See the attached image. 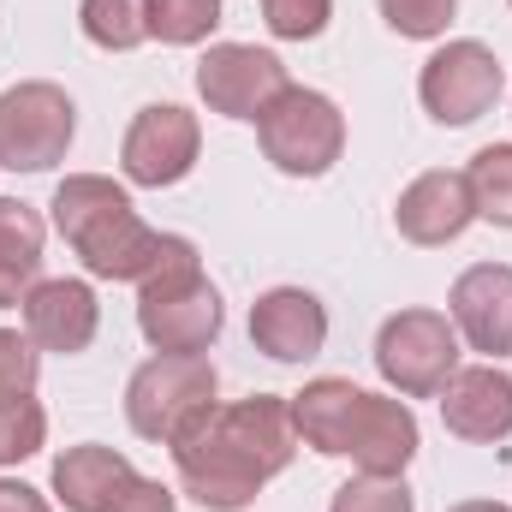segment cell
I'll use <instances>...</instances> for the list:
<instances>
[{
	"label": "cell",
	"mask_w": 512,
	"mask_h": 512,
	"mask_svg": "<svg viewBox=\"0 0 512 512\" xmlns=\"http://www.w3.org/2000/svg\"><path fill=\"white\" fill-rule=\"evenodd\" d=\"M292 453H298V429H292V399L280 393L209 405L173 441L179 489L209 512H245L262 495V483H274L292 465Z\"/></svg>",
	"instance_id": "6da1fadb"
},
{
	"label": "cell",
	"mask_w": 512,
	"mask_h": 512,
	"mask_svg": "<svg viewBox=\"0 0 512 512\" xmlns=\"http://www.w3.org/2000/svg\"><path fill=\"white\" fill-rule=\"evenodd\" d=\"M292 429L304 447L328 459H352L364 477H405L417 459V417L405 399L364 393L346 376H322L292 393Z\"/></svg>",
	"instance_id": "7a4b0ae2"
},
{
	"label": "cell",
	"mask_w": 512,
	"mask_h": 512,
	"mask_svg": "<svg viewBox=\"0 0 512 512\" xmlns=\"http://www.w3.org/2000/svg\"><path fill=\"white\" fill-rule=\"evenodd\" d=\"M54 227L60 239L78 251V262L96 280H149L167 256L185 251L179 233H155L143 227V215L131 209V197L102 179V173H66L54 185Z\"/></svg>",
	"instance_id": "3957f363"
},
{
	"label": "cell",
	"mask_w": 512,
	"mask_h": 512,
	"mask_svg": "<svg viewBox=\"0 0 512 512\" xmlns=\"http://www.w3.org/2000/svg\"><path fill=\"white\" fill-rule=\"evenodd\" d=\"M221 292L209 286L197 245L185 239V251L167 256L149 280H137V328L155 352H173V358H203L215 340H221Z\"/></svg>",
	"instance_id": "277c9868"
},
{
	"label": "cell",
	"mask_w": 512,
	"mask_h": 512,
	"mask_svg": "<svg viewBox=\"0 0 512 512\" xmlns=\"http://www.w3.org/2000/svg\"><path fill=\"white\" fill-rule=\"evenodd\" d=\"M215 364L209 358H173L155 352L149 364H137L126 382V423L143 441L173 447L209 405H215Z\"/></svg>",
	"instance_id": "5b68a950"
},
{
	"label": "cell",
	"mask_w": 512,
	"mask_h": 512,
	"mask_svg": "<svg viewBox=\"0 0 512 512\" xmlns=\"http://www.w3.org/2000/svg\"><path fill=\"white\" fill-rule=\"evenodd\" d=\"M256 143H262V155H268L280 173H292V179H322V173L340 161V149H346V120H340V108H334L322 90L286 84V90L268 102V114L256 120Z\"/></svg>",
	"instance_id": "8992f818"
},
{
	"label": "cell",
	"mask_w": 512,
	"mask_h": 512,
	"mask_svg": "<svg viewBox=\"0 0 512 512\" xmlns=\"http://www.w3.org/2000/svg\"><path fill=\"white\" fill-rule=\"evenodd\" d=\"M376 370L399 399H435L459 370V328L441 310H399L376 334Z\"/></svg>",
	"instance_id": "52a82bcc"
},
{
	"label": "cell",
	"mask_w": 512,
	"mask_h": 512,
	"mask_svg": "<svg viewBox=\"0 0 512 512\" xmlns=\"http://www.w3.org/2000/svg\"><path fill=\"white\" fill-rule=\"evenodd\" d=\"M78 131V108L60 84H12L0 90V167L12 173H48L54 161H66Z\"/></svg>",
	"instance_id": "ba28073f"
},
{
	"label": "cell",
	"mask_w": 512,
	"mask_h": 512,
	"mask_svg": "<svg viewBox=\"0 0 512 512\" xmlns=\"http://www.w3.org/2000/svg\"><path fill=\"white\" fill-rule=\"evenodd\" d=\"M501 90H507L501 60H495L483 42H471V36L435 48V54L423 60V78H417V96H423L429 120H441V126H471V120H483V114L501 102Z\"/></svg>",
	"instance_id": "9c48e42d"
},
{
	"label": "cell",
	"mask_w": 512,
	"mask_h": 512,
	"mask_svg": "<svg viewBox=\"0 0 512 512\" xmlns=\"http://www.w3.org/2000/svg\"><path fill=\"white\" fill-rule=\"evenodd\" d=\"M286 84H292L286 60L251 42H215L197 66V96L209 102V114H227V120H262Z\"/></svg>",
	"instance_id": "30bf717a"
},
{
	"label": "cell",
	"mask_w": 512,
	"mask_h": 512,
	"mask_svg": "<svg viewBox=\"0 0 512 512\" xmlns=\"http://www.w3.org/2000/svg\"><path fill=\"white\" fill-rule=\"evenodd\" d=\"M197 149H203V131H197V114H191V108H179V102H149V108L131 120L126 143H120V167H126L131 185L161 191V185H179V179L197 167Z\"/></svg>",
	"instance_id": "8fae6325"
},
{
	"label": "cell",
	"mask_w": 512,
	"mask_h": 512,
	"mask_svg": "<svg viewBox=\"0 0 512 512\" xmlns=\"http://www.w3.org/2000/svg\"><path fill=\"white\" fill-rule=\"evenodd\" d=\"M447 310H453V328L471 340V352L483 358H507L512 352V268L507 262H477L453 280L447 292Z\"/></svg>",
	"instance_id": "7c38bea8"
},
{
	"label": "cell",
	"mask_w": 512,
	"mask_h": 512,
	"mask_svg": "<svg viewBox=\"0 0 512 512\" xmlns=\"http://www.w3.org/2000/svg\"><path fill=\"white\" fill-rule=\"evenodd\" d=\"M251 340L274 364H310L328 346V310L304 286H274L251 304Z\"/></svg>",
	"instance_id": "4fadbf2b"
},
{
	"label": "cell",
	"mask_w": 512,
	"mask_h": 512,
	"mask_svg": "<svg viewBox=\"0 0 512 512\" xmlns=\"http://www.w3.org/2000/svg\"><path fill=\"white\" fill-rule=\"evenodd\" d=\"M471 221H477V197H471L465 173H447V167L417 173L399 191V209H393V227L411 245H453Z\"/></svg>",
	"instance_id": "5bb4252c"
},
{
	"label": "cell",
	"mask_w": 512,
	"mask_h": 512,
	"mask_svg": "<svg viewBox=\"0 0 512 512\" xmlns=\"http://www.w3.org/2000/svg\"><path fill=\"white\" fill-rule=\"evenodd\" d=\"M441 423L459 441H507L512 435V376L501 364L453 370L441 387Z\"/></svg>",
	"instance_id": "9a60e30c"
},
{
	"label": "cell",
	"mask_w": 512,
	"mask_h": 512,
	"mask_svg": "<svg viewBox=\"0 0 512 512\" xmlns=\"http://www.w3.org/2000/svg\"><path fill=\"white\" fill-rule=\"evenodd\" d=\"M102 304L90 292V280H36V292L24 298V334L42 352H84L96 340Z\"/></svg>",
	"instance_id": "2e32d148"
},
{
	"label": "cell",
	"mask_w": 512,
	"mask_h": 512,
	"mask_svg": "<svg viewBox=\"0 0 512 512\" xmlns=\"http://www.w3.org/2000/svg\"><path fill=\"white\" fill-rule=\"evenodd\" d=\"M131 477H137V471H131L126 453L96 447V441L66 447V453L54 459V495H60L66 512H108L120 495H126Z\"/></svg>",
	"instance_id": "e0dca14e"
},
{
	"label": "cell",
	"mask_w": 512,
	"mask_h": 512,
	"mask_svg": "<svg viewBox=\"0 0 512 512\" xmlns=\"http://www.w3.org/2000/svg\"><path fill=\"white\" fill-rule=\"evenodd\" d=\"M42 215L18 197H0V310L24 304L42 280Z\"/></svg>",
	"instance_id": "ac0fdd59"
},
{
	"label": "cell",
	"mask_w": 512,
	"mask_h": 512,
	"mask_svg": "<svg viewBox=\"0 0 512 512\" xmlns=\"http://www.w3.org/2000/svg\"><path fill=\"white\" fill-rule=\"evenodd\" d=\"M78 24L96 48L108 54H131L137 42H149V0H84Z\"/></svg>",
	"instance_id": "d6986e66"
},
{
	"label": "cell",
	"mask_w": 512,
	"mask_h": 512,
	"mask_svg": "<svg viewBox=\"0 0 512 512\" xmlns=\"http://www.w3.org/2000/svg\"><path fill=\"white\" fill-rule=\"evenodd\" d=\"M465 185H471L483 221L512 227V143H489V149H477L471 167H465Z\"/></svg>",
	"instance_id": "ffe728a7"
},
{
	"label": "cell",
	"mask_w": 512,
	"mask_h": 512,
	"mask_svg": "<svg viewBox=\"0 0 512 512\" xmlns=\"http://www.w3.org/2000/svg\"><path fill=\"white\" fill-rule=\"evenodd\" d=\"M221 24V0H149V36L167 48H191Z\"/></svg>",
	"instance_id": "44dd1931"
},
{
	"label": "cell",
	"mask_w": 512,
	"mask_h": 512,
	"mask_svg": "<svg viewBox=\"0 0 512 512\" xmlns=\"http://www.w3.org/2000/svg\"><path fill=\"white\" fill-rule=\"evenodd\" d=\"M48 441V411L24 393V399H6L0 405V465H24L36 459Z\"/></svg>",
	"instance_id": "7402d4cb"
},
{
	"label": "cell",
	"mask_w": 512,
	"mask_h": 512,
	"mask_svg": "<svg viewBox=\"0 0 512 512\" xmlns=\"http://www.w3.org/2000/svg\"><path fill=\"white\" fill-rule=\"evenodd\" d=\"M328 512H417V495L405 489V477H352L334 489V507Z\"/></svg>",
	"instance_id": "603a6c76"
},
{
	"label": "cell",
	"mask_w": 512,
	"mask_h": 512,
	"mask_svg": "<svg viewBox=\"0 0 512 512\" xmlns=\"http://www.w3.org/2000/svg\"><path fill=\"white\" fill-rule=\"evenodd\" d=\"M459 0H382V24L393 36H411V42H429V36H447Z\"/></svg>",
	"instance_id": "cb8c5ba5"
},
{
	"label": "cell",
	"mask_w": 512,
	"mask_h": 512,
	"mask_svg": "<svg viewBox=\"0 0 512 512\" xmlns=\"http://www.w3.org/2000/svg\"><path fill=\"white\" fill-rule=\"evenodd\" d=\"M36 370H42L36 340H30V334H18V328H0V405H6V399L36 393Z\"/></svg>",
	"instance_id": "d4e9b609"
},
{
	"label": "cell",
	"mask_w": 512,
	"mask_h": 512,
	"mask_svg": "<svg viewBox=\"0 0 512 512\" xmlns=\"http://www.w3.org/2000/svg\"><path fill=\"white\" fill-rule=\"evenodd\" d=\"M328 12H334V0H262V18H268V30H274L280 42H310V36H322V30H328Z\"/></svg>",
	"instance_id": "484cf974"
},
{
	"label": "cell",
	"mask_w": 512,
	"mask_h": 512,
	"mask_svg": "<svg viewBox=\"0 0 512 512\" xmlns=\"http://www.w3.org/2000/svg\"><path fill=\"white\" fill-rule=\"evenodd\" d=\"M108 512H173V489H161L155 477H131L126 495H120Z\"/></svg>",
	"instance_id": "4316f807"
},
{
	"label": "cell",
	"mask_w": 512,
	"mask_h": 512,
	"mask_svg": "<svg viewBox=\"0 0 512 512\" xmlns=\"http://www.w3.org/2000/svg\"><path fill=\"white\" fill-rule=\"evenodd\" d=\"M0 512H54V507H48L30 483H6V477H0Z\"/></svg>",
	"instance_id": "83f0119b"
},
{
	"label": "cell",
	"mask_w": 512,
	"mask_h": 512,
	"mask_svg": "<svg viewBox=\"0 0 512 512\" xmlns=\"http://www.w3.org/2000/svg\"><path fill=\"white\" fill-rule=\"evenodd\" d=\"M453 512H512V507H501V501H459Z\"/></svg>",
	"instance_id": "f1b7e54d"
}]
</instances>
